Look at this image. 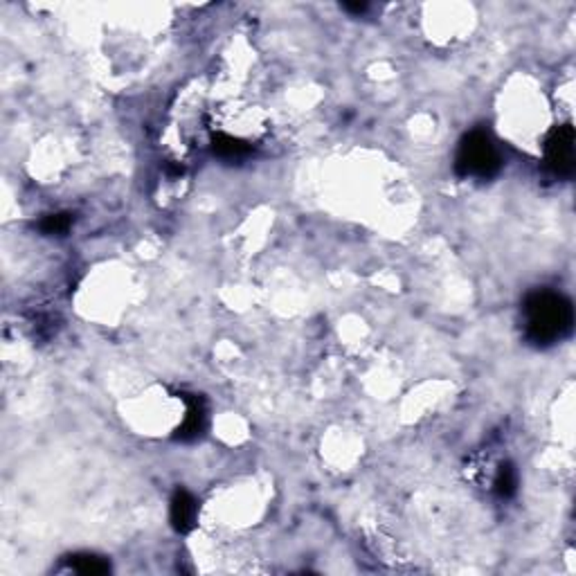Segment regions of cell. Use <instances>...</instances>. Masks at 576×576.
I'll list each match as a JSON object with an SVG mask.
<instances>
[{
  "label": "cell",
  "mask_w": 576,
  "mask_h": 576,
  "mask_svg": "<svg viewBox=\"0 0 576 576\" xmlns=\"http://www.w3.org/2000/svg\"><path fill=\"white\" fill-rule=\"evenodd\" d=\"M524 313H527V336L538 344L554 342L572 329L570 302L556 293L540 291L529 295Z\"/></svg>",
  "instance_id": "obj_1"
},
{
  "label": "cell",
  "mask_w": 576,
  "mask_h": 576,
  "mask_svg": "<svg viewBox=\"0 0 576 576\" xmlns=\"http://www.w3.org/2000/svg\"><path fill=\"white\" fill-rule=\"evenodd\" d=\"M500 169V158L486 133L475 131L462 142L457 154V172L462 176L488 178Z\"/></svg>",
  "instance_id": "obj_2"
},
{
  "label": "cell",
  "mask_w": 576,
  "mask_h": 576,
  "mask_svg": "<svg viewBox=\"0 0 576 576\" xmlns=\"http://www.w3.org/2000/svg\"><path fill=\"white\" fill-rule=\"evenodd\" d=\"M547 165L558 176L574 172V131L570 126H558L547 140Z\"/></svg>",
  "instance_id": "obj_3"
},
{
  "label": "cell",
  "mask_w": 576,
  "mask_h": 576,
  "mask_svg": "<svg viewBox=\"0 0 576 576\" xmlns=\"http://www.w3.org/2000/svg\"><path fill=\"white\" fill-rule=\"evenodd\" d=\"M194 520H196V500H194L187 491H178L172 500V522L178 531L192 529Z\"/></svg>",
  "instance_id": "obj_4"
},
{
  "label": "cell",
  "mask_w": 576,
  "mask_h": 576,
  "mask_svg": "<svg viewBox=\"0 0 576 576\" xmlns=\"http://www.w3.org/2000/svg\"><path fill=\"white\" fill-rule=\"evenodd\" d=\"M203 421H205V412H203L198 399H192L187 405V414H185V423L181 428L183 437H196L203 430Z\"/></svg>",
  "instance_id": "obj_5"
},
{
  "label": "cell",
  "mask_w": 576,
  "mask_h": 576,
  "mask_svg": "<svg viewBox=\"0 0 576 576\" xmlns=\"http://www.w3.org/2000/svg\"><path fill=\"white\" fill-rule=\"evenodd\" d=\"M515 486H518V475H515V471L511 469L509 464L502 466L495 477V491L502 497H509L515 493Z\"/></svg>",
  "instance_id": "obj_6"
},
{
  "label": "cell",
  "mask_w": 576,
  "mask_h": 576,
  "mask_svg": "<svg viewBox=\"0 0 576 576\" xmlns=\"http://www.w3.org/2000/svg\"><path fill=\"white\" fill-rule=\"evenodd\" d=\"M74 570L81 572V574H104V572H108V565L101 561V558H95V556H77V561H74Z\"/></svg>",
  "instance_id": "obj_7"
},
{
  "label": "cell",
  "mask_w": 576,
  "mask_h": 576,
  "mask_svg": "<svg viewBox=\"0 0 576 576\" xmlns=\"http://www.w3.org/2000/svg\"><path fill=\"white\" fill-rule=\"evenodd\" d=\"M216 151L221 156H227V158H234V156H239L245 151V147L239 142V140H232V138H218L216 140Z\"/></svg>",
  "instance_id": "obj_8"
},
{
  "label": "cell",
  "mask_w": 576,
  "mask_h": 576,
  "mask_svg": "<svg viewBox=\"0 0 576 576\" xmlns=\"http://www.w3.org/2000/svg\"><path fill=\"white\" fill-rule=\"evenodd\" d=\"M68 225H70V218L65 214H52L43 221V230L48 234H56V232H63Z\"/></svg>",
  "instance_id": "obj_9"
},
{
  "label": "cell",
  "mask_w": 576,
  "mask_h": 576,
  "mask_svg": "<svg viewBox=\"0 0 576 576\" xmlns=\"http://www.w3.org/2000/svg\"><path fill=\"white\" fill-rule=\"evenodd\" d=\"M344 10H351V12H365V10H367V5H365V3H360V5H344Z\"/></svg>",
  "instance_id": "obj_10"
}]
</instances>
